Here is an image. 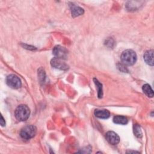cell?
I'll use <instances>...</instances> for the list:
<instances>
[{"label": "cell", "instance_id": "obj_1", "mask_svg": "<svg viewBox=\"0 0 154 154\" xmlns=\"http://www.w3.org/2000/svg\"><path fill=\"white\" fill-rule=\"evenodd\" d=\"M137 57L136 53L131 49L124 51L122 53L120 57L122 63L126 66H132L137 61Z\"/></svg>", "mask_w": 154, "mask_h": 154}, {"label": "cell", "instance_id": "obj_2", "mask_svg": "<svg viewBox=\"0 0 154 154\" xmlns=\"http://www.w3.org/2000/svg\"><path fill=\"white\" fill-rule=\"evenodd\" d=\"M15 117L19 121H25L29 116L30 110L27 105H19L14 112Z\"/></svg>", "mask_w": 154, "mask_h": 154}, {"label": "cell", "instance_id": "obj_3", "mask_svg": "<svg viewBox=\"0 0 154 154\" xmlns=\"http://www.w3.org/2000/svg\"><path fill=\"white\" fill-rule=\"evenodd\" d=\"M37 132V128L33 125H27L20 131V137L25 140H29L33 138Z\"/></svg>", "mask_w": 154, "mask_h": 154}, {"label": "cell", "instance_id": "obj_4", "mask_svg": "<svg viewBox=\"0 0 154 154\" xmlns=\"http://www.w3.org/2000/svg\"><path fill=\"white\" fill-rule=\"evenodd\" d=\"M6 83L10 87L14 89L19 88L22 85L20 78L14 74H10L7 76Z\"/></svg>", "mask_w": 154, "mask_h": 154}, {"label": "cell", "instance_id": "obj_5", "mask_svg": "<svg viewBox=\"0 0 154 154\" xmlns=\"http://www.w3.org/2000/svg\"><path fill=\"white\" fill-rule=\"evenodd\" d=\"M51 64L53 67L60 70H66L69 69V66L65 63L63 59L57 57L53 58L51 60Z\"/></svg>", "mask_w": 154, "mask_h": 154}, {"label": "cell", "instance_id": "obj_6", "mask_svg": "<svg viewBox=\"0 0 154 154\" xmlns=\"http://www.w3.org/2000/svg\"><path fill=\"white\" fill-rule=\"evenodd\" d=\"M52 52H53V54L57 58H59L64 60L66 58L67 56V49L61 46L60 45L55 46Z\"/></svg>", "mask_w": 154, "mask_h": 154}, {"label": "cell", "instance_id": "obj_7", "mask_svg": "<svg viewBox=\"0 0 154 154\" xmlns=\"http://www.w3.org/2000/svg\"><path fill=\"white\" fill-rule=\"evenodd\" d=\"M106 140L109 143L112 145H116L120 141V138L119 135L113 131H108L105 135Z\"/></svg>", "mask_w": 154, "mask_h": 154}, {"label": "cell", "instance_id": "obj_8", "mask_svg": "<svg viewBox=\"0 0 154 154\" xmlns=\"http://www.w3.org/2000/svg\"><path fill=\"white\" fill-rule=\"evenodd\" d=\"M144 60L149 66H153V51L148 50L144 54Z\"/></svg>", "mask_w": 154, "mask_h": 154}, {"label": "cell", "instance_id": "obj_9", "mask_svg": "<svg viewBox=\"0 0 154 154\" xmlns=\"http://www.w3.org/2000/svg\"><path fill=\"white\" fill-rule=\"evenodd\" d=\"M94 113L96 117L100 119H108L110 116L109 111L106 109H96Z\"/></svg>", "mask_w": 154, "mask_h": 154}, {"label": "cell", "instance_id": "obj_10", "mask_svg": "<svg viewBox=\"0 0 154 154\" xmlns=\"http://www.w3.org/2000/svg\"><path fill=\"white\" fill-rule=\"evenodd\" d=\"M71 11H72V14L73 17H76L80 15H82L84 13V10L80 7L76 6L74 4H71L70 5Z\"/></svg>", "mask_w": 154, "mask_h": 154}, {"label": "cell", "instance_id": "obj_11", "mask_svg": "<svg viewBox=\"0 0 154 154\" xmlns=\"http://www.w3.org/2000/svg\"><path fill=\"white\" fill-rule=\"evenodd\" d=\"M114 123L120 125H126L128 122L127 117L123 116H116L113 118Z\"/></svg>", "mask_w": 154, "mask_h": 154}, {"label": "cell", "instance_id": "obj_12", "mask_svg": "<svg viewBox=\"0 0 154 154\" xmlns=\"http://www.w3.org/2000/svg\"><path fill=\"white\" fill-rule=\"evenodd\" d=\"M143 91L144 92V93L147 95L148 97H152L153 96V90L152 89L150 85L148 84H146L144 85H143V87H142Z\"/></svg>", "mask_w": 154, "mask_h": 154}, {"label": "cell", "instance_id": "obj_13", "mask_svg": "<svg viewBox=\"0 0 154 154\" xmlns=\"http://www.w3.org/2000/svg\"><path fill=\"white\" fill-rule=\"evenodd\" d=\"M93 80H94V84H96V88L97 89L98 97L99 98H101L102 97V95H103V93H102V85L101 83L99 82V81L96 78H94Z\"/></svg>", "mask_w": 154, "mask_h": 154}, {"label": "cell", "instance_id": "obj_14", "mask_svg": "<svg viewBox=\"0 0 154 154\" xmlns=\"http://www.w3.org/2000/svg\"><path fill=\"white\" fill-rule=\"evenodd\" d=\"M133 129H134V133L137 137H138V138L142 137L143 133H142L141 128L138 125H137V124L134 125V127H133Z\"/></svg>", "mask_w": 154, "mask_h": 154}, {"label": "cell", "instance_id": "obj_15", "mask_svg": "<svg viewBox=\"0 0 154 154\" xmlns=\"http://www.w3.org/2000/svg\"><path fill=\"white\" fill-rule=\"evenodd\" d=\"M0 124L2 126H4L5 125V120L4 119L2 116H1V120H0Z\"/></svg>", "mask_w": 154, "mask_h": 154}]
</instances>
